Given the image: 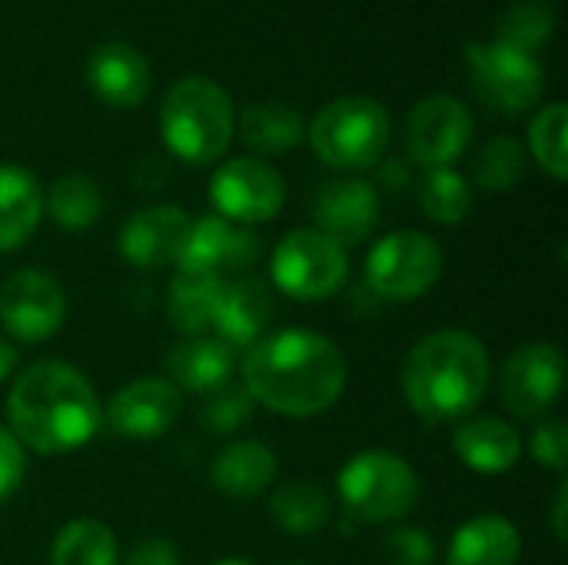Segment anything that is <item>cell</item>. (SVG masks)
<instances>
[{
	"label": "cell",
	"mask_w": 568,
	"mask_h": 565,
	"mask_svg": "<svg viewBox=\"0 0 568 565\" xmlns=\"http://www.w3.org/2000/svg\"><path fill=\"white\" fill-rule=\"evenodd\" d=\"M346 376L343 350L313 330H280L256 340L243 360V386L253 403L293 420L333 410L346 390Z\"/></svg>",
	"instance_id": "6da1fadb"
},
{
	"label": "cell",
	"mask_w": 568,
	"mask_h": 565,
	"mask_svg": "<svg viewBox=\"0 0 568 565\" xmlns=\"http://www.w3.org/2000/svg\"><path fill=\"white\" fill-rule=\"evenodd\" d=\"M7 420L23 450L60 456L97 436L103 403L77 366L63 360H40L13 380L7 393Z\"/></svg>",
	"instance_id": "7a4b0ae2"
},
{
	"label": "cell",
	"mask_w": 568,
	"mask_h": 565,
	"mask_svg": "<svg viewBox=\"0 0 568 565\" xmlns=\"http://www.w3.org/2000/svg\"><path fill=\"white\" fill-rule=\"evenodd\" d=\"M489 380V350L466 330H439L423 336L403 363V396L429 426L469 416L483 403Z\"/></svg>",
	"instance_id": "3957f363"
},
{
	"label": "cell",
	"mask_w": 568,
	"mask_h": 565,
	"mask_svg": "<svg viewBox=\"0 0 568 565\" xmlns=\"http://www.w3.org/2000/svg\"><path fill=\"white\" fill-rule=\"evenodd\" d=\"M236 133V113L230 93L206 77L176 80L160 107V137L166 150L190 163H216Z\"/></svg>",
	"instance_id": "277c9868"
},
{
	"label": "cell",
	"mask_w": 568,
	"mask_h": 565,
	"mask_svg": "<svg viewBox=\"0 0 568 565\" xmlns=\"http://www.w3.org/2000/svg\"><path fill=\"white\" fill-rule=\"evenodd\" d=\"M336 493L359 523H399L419 503V476L393 450H363L339 470Z\"/></svg>",
	"instance_id": "5b68a950"
},
{
	"label": "cell",
	"mask_w": 568,
	"mask_h": 565,
	"mask_svg": "<svg viewBox=\"0 0 568 565\" xmlns=\"http://www.w3.org/2000/svg\"><path fill=\"white\" fill-rule=\"evenodd\" d=\"M310 147L333 170H369L389 147V113L373 97H339L313 117Z\"/></svg>",
	"instance_id": "8992f818"
},
{
	"label": "cell",
	"mask_w": 568,
	"mask_h": 565,
	"mask_svg": "<svg viewBox=\"0 0 568 565\" xmlns=\"http://www.w3.org/2000/svg\"><path fill=\"white\" fill-rule=\"evenodd\" d=\"M273 283L300 303H320L343 290L349 276V253L326 233L293 230L273 250Z\"/></svg>",
	"instance_id": "52a82bcc"
},
{
	"label": "cell",
	"mask_w": 568,
	"mask_h": 565,
	"mask_svg": "<svg viewBox=\"0 0 568 565\" xmlns=\"http://www.w3.org/2000/svg\"><path fill=\"white\" fill-rule=\"evenodd\" d=\"M443 276V246L423 230H396L366 256V286L389 303L426 296Z\"/></svg>",
	"instance_id": "ba28073f"
},
{
	"label": "cell",
	"mask_w": 568,
	"mask_h": 565,
	"mask_svg": "<svg viewBox=\"0 0 568 565\" xmlns=\"http://www.w3.org/2000/svg\"><path fill=\"white\" fill-rule=\"evenodd\" d=\"M466 60L476 93L499 113H526L546 90V73L536 53L503 40H469Z\"/></svg>",
	"instance_id": "9c48e42d"
},
{
	"label": "cell",
	"mask_w": 568,
	"mask_h": 565,
	"mask_svg": "<svg viewBox=\"0 0 568 565\" xmlns=\"http://www.w3.org/2000/svg\"><path fill=\"white\" fill-rule=\"evenodd\" d=\"M210 200L216 206V216L250 226L273 220L286 203V183L280 170L256 157H236L226 160L213 180H210Z\"/></svg>",
	"instance_id": "30bf717a"
},
{
	"label": "cell",
	"mask_w": 568,
	"mask_h": 565,
	"mask_svg": "<svg viewBox=\"0 0 568 565\" xmlns=\"http://www.w3.org/2000/svg\"><path fill=\"white\" fill-rule=\"evenodd\" d=\"M67 320V293L43 270H17L0 283V326L20 343H43Z\"/></svg>",
	"instance_id": "8fae6325"
},
{
	"label": "cell",
	"mask_w": 568,
	"mask_h": 565,
	"mask_svg": "<svg viewBox=\"0 0 568 565\" xmlns=\"http://www.w3.org/2000/svg\"><path fill=\"white\" fill-rule=\"evenodd\" d=\"M473 130L476 123L463 100L453 93H433L419 100L406 120V150L426 170L453 167L469 147Z\"/></svg>",
	"instance_id": "7c38bea8"
},
{
	"label": "cell",
	"mask_w": 568,
	"mask_h": 565,
	"mask_svg": "<svg viewBox=\"0 0 568 565\" xmlns=\"http://www.w3.org/2000/svg\"><path fill=\"white\" fill-rule=\"evenodd\" d=\"M566 380V360L556 343H526L519 346L503 373H499V393L509 413L532 420L542 416L559 396Z\"/></svg>",
	"instance_id": "4fadbf2b"
},
{
	"label": "cell",
	"mask_w": 568,
	"mask_h": 565,
	"mask_svg": "<svg viewBox=\"0 0 568 565\" xmlns=\"http://www.w3.org/2000/svg\"><path fill=\"white\" fill-rule=\"evenodd\" d=\"M183 413V393L163 376H140L116 390L103 406V420L116 436L160 440L176 426Z\"/></svg>",
	"instance_id": "5bb4252c"
},
{
	"label": "cell",
	"mask_w": 568,
	"mask_h": 565,
	"mask_svg": "<svg viewBox=\"0 0 568 565\" xmlns=\"http://www.w3.org/2000/svg\"><path fill=\"white\" fill-rule=\"evenodd\" d=\"M260 236L253 230H243L216 213L190 220L186 240L180 246L176 266L180 273H203L220 276L223 270H246L260 256Z\"/></svg>",
	"instance_id": "9a60e30c"
},
{
	"label": "cell",
	"mask_w": 568,
	"mask_h": 565,
	"mask_svg": "<svg viewBox=\"0 0 568 565\" xmlns=\"http://www.w3.org/2000/svg\"><path fill=\"white\" fill-rule=\"evenodd\" d=\"M316 230L336 240L343 250L363 243L373 236L379 223V193L373 183L359 176H343L326 186H320L313 203Z\"/></svg>",
	"instance_id": "2e32d148"
},
{
	"label": "cell",
	"mask_w": 568,
	"mask_h": 565,
	"mask_svg": "<svg viewBox=\"0 0 568 565\" xmlns=\"http://www.w3.org/2000/svg\"><path fill=\"white\" fill-rule=\"evenodd\" d=\"M190 230V213L180 206H150L133 213L120 230V256L136 270H160L166 263H176L180 246Z\"/></svg>",
	"instance_id": "e0dca14e"
},
{
	"label": "cell",
	"mask_w": 568,
	"mask_h": 565,
	"mask_svg": "<svg viewBox=\"0 0 568 565\" xmlns=\"http://www.w3.org/2000/svg\"><path fill=\"white\" fill-rule=\"evenodd\" d=\"M270 320H273L270 286L260 276L243 273V276L223 283L210 330L230 350H240V346H253L263 336V330L270 326Z\"/></svg>",
	"instance_id": "ac0fdd59"
},
{
	"label": "cell",
	"mask_w": 568,
	"mask_h": 565,
	"mask_svg": "<svg viewBox=\"0 0 568 565\" xmlns=\"http://www.w3.org/2000/svg\"><path fill=\"white\" fill-rule=\"evenodd\" d=\"M87 83L103 103L130 110L150 93V63L130 43L106 40L87 60Z\"/></svg>",
	"instance_id": "d6986e66"
},
{
	"label": "cell",
	"mask_w": 568,
	"mask_h": 565,
	"mask_svg": "<svg viewBox=\"0 0 568 565\" xmlns=\"http://www.w3.org/2000/svg\"><path fill=\"white\" fill-rule=\"evenodd\" d=\"M453 450L456 456L483 476H499L509 473L519 456H523V440L516 426L496 416H479L469 423H459L453 430Z\"/></svg>",
	"instance_id": "ffe728a7"
},
{
	"label": "cell",
	"mask_w": 568,
	"mask_h": 565,
	"mask_svg": "<svg viewBox=\"0 0 568 565\" xmlns=\"http://www.w3.org/2000/svg\"><path fill=\"white\" fill-rule=\"evenodd\" d=\"M236 370V350L216 336H186L166 356V373L176 390L213 393L230 383Z\"/></svg>",
	"instance_id": "44dd1931"
},
{
	"label": "cell",
	"mask_w": 568,
	"mask_h": 565,
	"mask_svg": "<svg viewBox=\"0 0 568 565\" xmlns=\"http://www.w3.org/2000/svg\"><path fill=\"white\" fill-rule=\"evenodd\" d=\"M276 473H280L276 453L260 440L230 443L226 450L216 453V460L210 466L213 486L233 500H253V496L266 493L276 483Z\"/></svg>",
	"instance_id": "7402d4cb"
},
{
	"label": "cell",
	"mask_w": 568,
	"mask_h": 565,
	"mask_svg": "<svg viewBox=\"0 0 568 565\" xmlns=\"http://www.w3.org/2000/svg\"><path fill=\"white\" fill-rule=\"evenodd\" d=\"M523 556V533L506 516H476L453 533L446 565H516Z\"/></svg>",
	"instance_id": "603a6c76"
},
{
	"label": "cell",
	"mask_w": 568,
	"mask_h": 565,
	"mask_svg": "<svg viewBox=\"0 0 568 565\" xmlns=\"http://www.w3.org/2000/svg\"><path fill=\"white\" fill-rule=\"evenodd\" d=\"M43 190L37 176L17 163H0V253L20 250L40 226Z\"/></svg>",
	"instance_id": "cb8c5ba5"
},
{
	"label": "cell",
	"mask_w": 568,
	"mask_h": 565,
	"mask_svg": "<svg viewBox=\"0 0 568 565\" xmlns=\"http://www.w3.org/2000/svg\"><path fill=\"white\" fill-rule=\"evenodd\" d=\"M273 523L290 536H316L333 519L329 493L313 480H290L273 490L270 496Z\"/></svg>",
	"instance_id": "d4e9b609"
},
{
	"label": "cell",
	"mask_w": 568,
	"mask_h": 565,
	"mask_svg": "<svg viewBox=\"0 0 568 565\" xmlns=\"http://www.w3.org/2000/svg\"><path fill=\"white\" fill-rule=\"evenodd\" d=\"M236 130L250 150H256L263 157H280V153H290L300 147L303 117L286 103H253L240 113Z\"/></svg>",
	"instance_id": "484cf974"
},
{
	"label": "cell",
	"mask_w": 568,
	"mask_h": 565,
	"mask_svg": "<svg viewBox=\"0 0 568 565\" xmlns=\"http://www.w3.org/2000/svg\"><path fill=\"white\" fill-rule=\"evenodd\" d=\"M220 290H223V276L176 270V276L170 280V293H166V313H170L173 330L183 336H203L213 326Z\"/></svg>",
	"instance_id": "4316f807"
},
{
	"label": "cell",
	"mask_w": 568,
	"mask_h": 565,
	"mask_svg": "<svg viewBox=\"0 0 568 565\" xmlns=\"http://www.w3.org/2000/svg\"><path fill=\"white\" fill-rule=\"evenodd\" d=\"M120 546L106 523L100 519H73L67 523L53 546H50V565H116Z\"/></svg>",
	"instance_id": "83f0119b"
},
{
	"label": "cell",
	"mask_w": 568,
	"mask_h": 565,
	"mask_svg": "<svg viewBox=\"0 0 568 565\" xmlns=\"http://www.w3.org/2000/svg\"><path fill=\"white\" fill-rule=\"evenodd\" d=\"M43 210H47V216L60 230L80 233V230H87V226H93L100 220V213H103V193H100V186L90 176L70 173V176H60L47 190Z\"/></svg>",
	"instance_id": "f1b7e54d"
},
{
	"label": "cell",
	"mask_w": 568,
	"mask_h": 565,
	"mask_svg": "<svg viewBox=\"0 0 568 565\" xmlns=\"http://www.w3.org/2000/svg\"><path fill=\"white\" fill-rule=\"evenodd\" d=\"M419 210L433 223H446V226L463 223L469 216V210H473L469 180L463 173H456L453 167L426 170V176L419 183Z\"/></svg>",
	"instance_id": "f546056e"
},
{
	"label": "cell",
	"mask_w": 568,
	"mask_h": 565,
	"mask_svg": "<svg viewBox=\"0 0 568 565\" xmlns=\"http://www.w3.org/2000/svg\"><path fill=\"white\" fill-rule=\"evenodd\" d=\"M526 167H529V153L526 147L516 140V137H493L479 157H476V183L489 193H506L513 186L523 183L526 176Z\"/></svg>",
	"instance_id": "4dcf8cb0"
},
{
	"label": "cell",
	"mask_w": 568,
	"mask_h": 565,
	"mask_svg": "<svg viewBox=\"0 0 568 565\" xmlns=\"http://www.w3.org/2000/svg\"><path fill=\"white\" fill-rule=\"evenodd\" d=\"M552 30H556V7L549 0H516L499 17L496 40L532 53V50H539V47L549 43Z\"/></svg>",
	"instance_id": "1f68e13d"
},
{
	"label": "cell",
	"mask_w": 568,
	"mask_h": 565,
	"mask_svg": "<svg viewBox=\"0 0 568 565\" xmlns=\"http://www.w3.org/2000/svg\"><path fill=\"white\" fill-rule=\"evenodd\" d=\"M566 127V103H549V107H542V110L532 117V123H529V153L536 157V163H539L552 180H566L568 176Z\"/></svg>",
	"instance_id": "d6a6232c"
},
{
	"label": "cell",
	"mask_w": 568,
	"mask_h": 565,
	"mask_svg": "<svg viewBox=\"0 0 568 565\" xmlns=\"http://www.w3.org/2000/svg\"><path fill=\"white\" fill-rule=\"evenodd\" d=\"M253 396L246 393V386H220L210 393L206 406H203V426L216 436H233L250 416H253Z\"/></svg>",
	"instance_id": "836d02e7"
},
{
	"label": "cell",
	"mask_w": 568,
	"mask_h": 565,
	"mask_svg": "<svg viewBox=\"0 0 568 565\" xmlns=\"http://www.w3.org/2000/svg\"><path fill=\"white\" fill-rule=\"evenodd\" d=\"M529 456L552 470V473H562L568 466V430L562 420H542L532 436H529Z\"/></svg>",
	"instance_id": "e575fe53"
},
{
	"label": "cell",
	"mask_w": 568,
	"mask_h": 565,
	"mask_svg": "<svg viewBox=\"0 0 568 565\" xmlns=\"http://www.w3.org/2000/svg\"><path fill=\"white\" fill-rule=\"evenodd\" d=\"M386 559L389 565H433L436 546L433 536L419 526H403L386 536Z\"/></svg>",
	"instance_id": "d590c367"
},
{
	"label": "cell",
	"mask_w": 568,
	"mask_h": 565,
	"mask_svg": "<svg viewBox=\"0 0 568 565\" xmlns=\"http://www.w3.org/2000/svg\"><path fill=\"white\" fill-rule=\"evenodd\" d=\"M23 476H27V453L20 440L7 426H0V503L20 490Z\"/></svg>",
	"instance_id": "8d00e7d4"
},
{
	"label": "cell",
	"mask_w": 568,
	"mask_h": 565,
	"mask_svg": "<svg viewBox=\"0 0 568 565\" xmlns=\"http://www.w3.org/2000/svg\"><path fill=\"white\" fill-rule=\"evenodd\" d=\"M126 565H183L180 563V549L170 539H146L140 543Z\"/></svg>",
	"instance_id": "74e56055"
},
{
	"label": "cell",
	"mask_w": 568,
	"mask_h": 565,
	"mask_svg": "<svg viewBox=\"0 0 568 565\" xmlns=\"http://www.w3.org/2000/svg\"><path fill=\"white\" fill-rule=\"evenodd\" d=\"M568 486L566 483H559V490H556V496H552V533H556V539L559 543H566L568 536Z\"/></svg>",
	"instance_id": "f35d334b"
},
{
	"label": "cell",
	"mask_w": 568,
	"mask_h": 565,
	"mask_svg": "<svg viewBox=\"0 0 568 565\" xmlns=\"http://www.w3.org/2000/svg\"><path fill=\"white\" fill-rule=\"evenodd\" d=\"M13 370H17V350H13L10 340L0 336V383H3Z\"/></svg>",
	"instance_id": "ab89813d"
},
{
	"label": "cell",
	"mask_w": 568,
	"mask_h": 565,
	"mask_svg": "<svg viewBox=\"0 0 568 565\" xmlns=\"http://www.w3.org/2000/svg\"><path fill=\"white\" fill-rule=\"evenodd\" d=\"M216 565H256V563H250V559H220Z\"/></svg>",
	"instance_id": "60d3db41"
},
{
	"label": "cell",
	"mask_w": 568,
	"mask_h": 565,
	"mask_svg": "<svg viewBox=\"0 0 568 565\" xmlns=\"http://www.w3.org/2000/svg\"><path fill=\"white\" fill-rule=\"evenodd\" d=\"M286 565H310V563H286Z\"/></svg>",
	"instance_id": "b9f144b4"
}]
</instances>
